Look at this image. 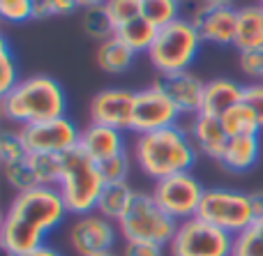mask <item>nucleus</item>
<instances>
[{
	"label": "nucleus",
	"instance_id": "nucleus-24",
	"mask_svg": "<svg viewBox=\"0 0 263 256\" xmlns=\"http://www.w3.org/2000/svg\"><path fill=\"white\" fill-rule=\"evenodd\" d=\"M81 28L90 40L97 42V44L116 37V26H114V21H111V16L106 14L104 5L81 9Z\"/></svg>",
	"mask_w": 263,
	"mask_h": 256
},
{
	"label": "nucleus",
	"instance_id": "nucleus-27",
	"mask_svg": "<svg viewBox=\"0 0 263 256\" xmlns=\"http://www.w3.org/2000/svg\"><path fill=\"white\" fill-rule=\"evenodd\" d=\"M40 187H58L63 175V155H28Z\"/></svg>",
	"mask_w": 263,
	"mask_h": 256
},
{
	"label": "nucleus",
	"instance_id": "nucleus-11",
	"mask_svg": "<svg viewBox=\"0 0 263 256\" xmlns=\"http://www.w3.org/2000/svg\"><path fill=\"white\" fill-rule=\"evenodd\" d=\"M118 235L120 231L116 222L102 217L100 212H88V215L74 217L67 240L77 256H95L114 252Z\"/></svg>",
	"mask_w": 263,
	"mask_h": 256
},
{
	"label": "nucleus",
	"instance_id": "nucleus-18",
	"mask_svg": "<svg viewBox=\"0 0 263 256\" xmlns=\"http://www.w3.org/2000/svg\"><path fill=\"white\" fill-rule=\"evenodd\" d=\"M261 157V139L259 134H247V136H231L224 148L217 164L229 173H247L259 164Z\"/></svg>",
	"mask_w": 263,
	"mask_h": 256
},
{
	"label": "nucleus",
	"instance_id": "nucleus-19",
	"mask_svg": "<svg viewBox=\"0 0 263 256\" xmlns=\"http://www.w3.org/2000/svg\"><path fill=\"white\" fill-rule=\"evenodd\" d=\"M242 92H245V86L238 83V81H233V78H213V81L205 83L201 113L222 118L229 109H233V106L240 104Z\"/></svg>",
	"mask_w": 263,
	"mask_h": 256
},
{
	"label": "nucleus",
	"instance_id": "nucleus-22",
	"mask_svg": "<svg viewBox=\"0 0 263 256\" xmlns=\"http://www.w3.org/2000/svg\"><path fill=\"white\" fill-rule=\"evenodd\" d=\"M134 194L136 192L129 187V183H106L100 194L95 212H100L102 217H106L111 222H118L129 208Z\"/></svg>",
	"mask_w": 263,
	"mask_h": 256
},
{
	"label": "nucleus",
	"instance_id": "nucleus-45",
	"mask_svg": "<svg viewBox=\"0 0 263 256\" xmlns=\"http://www.w3.org/2000/svg\"><path fill=\"white\" fill-rule=\"evenodd\" d=\"M259 3H261V5H263V0H259Z\"/></svg>",
	"mask_w": 263,
	"mask_h": 256
},
{
	"label": "nucleus",
	"instance_id": "nucleus-30",
	"mask_svg": "<svg viewBox=\"0 0 263 256\" xmlns=\"http://www.w3.org/2000/svg\"><path fill=\"white\" fill-rule=\"evenodd\" d=\"M18 81H21L18 78V63L12 53L7 37L3 35L0 37V95L9 92Z\"/></svg>",
	"mask_w": 263,
	"mask_h": 256
},
{
	"label": "nucleus",
	"instance_id": "nucleus-25",
	"mask_svg": "<svg viewBox=\"0 0 263 256\" xmlns=\"http://www.w3.org/2000/svg\"><path fill=\"white\" fill-rule=\"evenodd\" d=\"M141 16L159 30L182 18V7L178 0H141Z\"/></svg>",
	"mask_w": 263,
	"mask_h": 256
},
{
	"label": "nucleus",
	"instance_id": "nucleus-38",
	"mask_svg": "<svg viewBox=\"0 0 263 256\" xmlns=\"http://www.w3.org/2000/svg\"><path fill=\"white\" fill-rule=\"evenodd\" d=\"M120 256H166V252H164V245L139 243V240H125Z\"/></svg>",
	"mask_w": 263,
	"mask_h": 256
},
{
	"label": "nucleus",
	"instance_id": "nucleus-43",
	"mask_svg": "<svg viewBox=\"0 0 263 256\" xmlns=\"http://www.w3.org/2000/svg\"><path fill=\"white\" fill-rule=\"evenodd\" d=\"M178 3H180V7H182V9H185V7H187V5L196 3V0H178Z\"/></svg>",
	"mask_w": 263,
	"mask_h": 256
},
{
	"label": "nucleus",
	"instance_id": "nucleus-14",
	"mask_svg": "<svg viewBox=\"0 0 263 256\" xmlns=\"http://www.w3.org/2000/svg\"><path fill=\"white\" fill-rule=\"evenodd\" d=\"M150 86H155L159 92H164L173 102V106L178 109V113L182 118H194V115L201 113L205 83L194 72H190V69H185V72L155 74Z\"/></svg>",
	"mask_w": 263,
	"mask_h": 256
},
{
	"label": "nucleus",
	"instance_id": "nucleus-8",
	"mask_svg": "<svg viewBox=\"0 0 263 256\" xmlns=\"http://www.w3.org/2000/svg\"><path fill=\"white\" fill-rule=\"evenodd\" d=\"M236 235L222 231L219 226L192 217L178 224L176 235L168 243L171 256H233Z\"/></svg>",
	"mask_w": 263,
	"mask_h": 256
},
{
	"label": "nucleus",
	"instance_id": "nucleus-21",
	"mask_svg": "<svg viewBox=\"0 0 263 256\" xmlns=\"http://www.w3.org/2000/svg\"><path fill=\"white\" fill-rule=\"evenodd\" d=\"M136 58V51L129 49L120 37H111V40L97 44L95 51V63L102 72L106 74H123L132 67Z\"/></svg>",
	"mask_w": 263,
	"mask_h": 256
},
{
	"label": "nucleus",
	"instance_id": "nucleus-5",
	"mask_svg": "<svg viewBox=\"0 0 263 256\" xmlns=\"http://www.w3.org/2000/svg\"><path fill=\"white\" fill-rule=\"evenodd\" d=\"M201 44L203 40L194 28V23L187 18H178V21L159 28L157 37L145 55H148L150 65L157 69V74L185 72L199 58Z\"/></svg>",
	"mask_w": 263,
	"mask_h": 256
},
{
	"label": "nucleus",
	"instance_id": "nucleus-35",
	"mask_svg": "<svg viewBox=\"0 0 263 256\" xmlns=\"http://www.w3.org/2000/svg\"><path fill=\"white\" fill-rule=\"evenodd\" d=\"M0 16L7 23H26L32 18V0H0Z\"/></svg>",
	"mask_w": 263,
	"mask_h": 256
},
{
	"label": "nucleus",
	"instance_id": "nucleus-33",
	"mask_svg": "<svg viewBox=\"0 0 263 256\" xmlns=\"http://www.w3.org/2000/svg\"><path fill=\"white\" fill-rule=\"evenodd\" d=\"M104 9L111 16V21H114L116 30H118L125 23L141 16V0H106Z\"/></svg>",
	"mask_w": 263,
	"mask_h": 256
},
{
	"label": "nucleus",
	"instance_id": "nucleus-20",
	"mask_svg": "<svg viewBox=\"0 0 263 256\" xmlns=\"http://www.w3.org/2000/svg\"><path fill=\"white\" fill-rule=\"evenodd\" d=\"M238 51L263 49V5H242L238 7L236 42Z\"/></svg>",
	"mask_w": 263,
	"mask_h": 256
},
{
	"label": "nucleus",
	"instance_id": "nucleus-32",
	"mask_svg": "<svg viewBox=\"0 0 263 256\" xmlns=\"http://www.w3.org/2000/svg\"><path fill=\"white\" fill-rule=\"evenodd\" d=\"M23 157H28V150L21 139V132L18 129H3V134H0V164H14Z\"/></svg>",
	"mask_w": 263,
	"mask_h": 256
},
{
	"label": "nucleus",
	"instance_id": "nucleus-1",
	"mask_svg": "<svg viewBox=\"0 0 263 256\" xmlns=\"http://www.w3.org/2000/svg\"><path fill=\"white\" fill-rule=\"evenodd\" d=\"M69 210L58 187H35L12 199L0 224V247L7 256H23L46 245V238L67 220Z\"/></svg>",
	"mask_w": 263,
	"mask_h": 256
},
{
	"label": "nucleus",
	"instance_id": "nucleus-4",
	"mask_svg": "<svg viewBox=\"0 0 263 256\" xmlns=\"http://www.w3.org/2000/svg\"><path fill=\"white\" fill-rule=\"evenodd\" d=\"M104 185L106 183L100 164L92 157H88L81 148H74L63 155V175L58 183V192L69 215L79 217L95 212Z\"/></svg>",
	"mask_w": 263,
	"mask_h": 256
},
{
	"label": "nucleus",
	"instance_id": "nucleus-26",
	"mask_svg": "<svg viewBox=\"0 0 263 256\" xmlns=\"http://www.w3.org/2000/svg\"><path fill=\"white\" fill-rule=\"evenodd\" d=\"M219 120H222V125H224V129H227L229 136H247V134H261V127H259V123H256L254 113H252V111L247 109L242 102H240L238 106H233V109H229Z\"/></svg>",
	"mask_w": 263,
	"mask_h": 256
},
{
	"label": "nucleus",
	"instance_id": "nucleus-17",
	"mask_svg": "<svg viewBox=\"0 0 263 256\" xmlns=\"http://www.w3.org/2000/svg\"><path fill=\"white\" fill-rule=\"evenodd\" d=\"M79 148L86 152L88 157L102 164L106 160L127 152V136L123 129H114V127H104V125H88L81 132V141Z\"/></svg>",
	"mask_w": 263,
	"mask_h": 256
},
{
	"label": "nucleus",
	"instance_id": "nucleus-10",
	"mask_svg": "<svg viewBox=\"0 0 263 256\" xmlns=\"http://www.w3.org/2000/svg\"><path fill=\"white\" fill-rule=\"evenodd\" d=\"M18 132L26 143L28 155H65L79 148V141H81V129L67 115L26 125V127H18Z\"/></svg>",
	"mask_w": 263,
	"mask_h": 256
},
{
	"label": "nucleus",
	"instance_id": "nucleus-39",
	"mask_svg": "<svg viewBox=\"0 0 263 256\" xmlns=\"http://www.w3.org/2000/svg\"><path fill=\"white\" fill-rule=\"evenodd\" d=\"M23 256H65L63 252H58L55 247H51V245H42V247L32 249V252L23 254Z\"/></svg>",
	"mask_w": 263,
	"mask_h": 256
},
{
	"label": "nucleus",
	"instance_id": "nucleus-13",
	"mask_svg": "<svg viewBox=\"0 0 263 256\" xmlns=\"http://www.w3.org/2000/svg\"><path fill=\"white\" fill-rule=\"evenodd\" d=\"M180 118L182 115L178 113L173 102L164 92H159L155 86L136 90L134 123H132V132H136V136L180 125Z\"/></svg>",
	"mask_w": 263,
	"mask_h": 256
},
{
	"label": "nucleus",
	"instance_id": "nucleus-31",
	"mask_svg": "<svg viewBox=\"0 0 263 256\" xmlns=\"http://www.w3.org/2000/svg\"><path fill=\"white\" fill-rule=\"evenodd\" d=\"M77 9H81L77 0H32V18H37V21L69 16Z\"/></svg>",
	"mask_w": 263,
	"mask_h": 256
},
{
	"label": "nucleus",
	"instance_id": "nucleus-23",
	"mask_svg": "<svg viewBox=\"0 0 263 256\" xmlns=\"http://www.w3.org/2000/svg\"><path fill=\"white\" fill-rule=\"evenodd\" d=\"M116 37H120L136 53H148V49L153 46L155 37H157V28L150 21H145L143 16H139V18H134V21L125 23L123 28H118Z\"/></svg>",
	"mask_w": 263,
	"mask_h": 256
},
{
	"label": "nucleus",
	"instance_id": "nucleus-37",
	"mask_svg": "<svg viewBox=\"0 0 263 256\" xmlns=\"http://www.w3.org/2000/svg\"><path fill=\"white\" fill-rule=\"evenodd\" d=\"M242 104L254 113L256 123H259L263 132V83H247L245 92H242Z\"/></svg>",
	"mask_w": 263,
	"mask_h": 256
},
{
	"label": "nucleus",
	"instance_id": "nucleus-42",
	"mask_svg": "<svg viewBox=\"0 0 263 256\" xmlns=\"http://www.w3.org/2000/svg\"><path fill=\"white\" fill-rule=\"evenodd\" d=\"M77 3L81 9H88V7H100V5H104L106 0H77Z\"/></svg>",
	"mask_w": 263,
	"mask_h": 256
},
{
	"label": "nucleus",
	"instance_id": "nucleus-9",
	"mask_svg": "<svg viewBox=\"0 0 263 256\" xmlns=\"http://www.w3.org/2000/svg\"><path fill=\"white\" fill-rule=\"evenodd\" d=\"M203 194H205L203 183L192 171L168 175V178L155 183L153 187V196L166 210V215H171L178 224L199 215Z\"/></svg>",
	"mask_w": 263,
	"mask_h": 256
},
{
	"label": "nucleus",
	"instance_id": "nucleus-46",
	"mask_svg": "<svg viewBox=\"0 0 263 256\" xmlns=\"http://www.w3.org/2000/svg\"><path fill=\"white\" fill-rule=\"evenodd\" d=\"M261 83H263V81H261Z\"/></svg>",
	"mask_w": 263,
	"mask_h": 256
},
{
	"label": "nucleus",
	"instance_id": "nucleus-12",
	"mask_svg": "<svg viewBox=\"0 0 263 256\" xmlns=\"http://www.w3.org/2000/svg\"><path fill=\"white\" fill-rule=\"evenodd\" d=\"M182 18L194 23L201 40L217 46H233L238 26V7H205L199 0L182 9Z\"/></svg>",
	"mask_w": 263,
	"mask_h": 256
},
{
	"label": "nucleus",
	"instance_id": "nucleus-29",
	"mask_svg": "<svg viewBox=\"0 0 263 256\" xmlns=\"http://www.w3.org/2000/svg\"><path fill=\"white\" fill-rule=\"evenodd\" d=\"M233 256H263V217H259L240 235H236Z\"/></svg>",
	"mask_w": 263,
	"mask_h": 256
},
{
	"label": "nucleus",
	"instance_id": "nucleus-28",
	"mask_svg": "<svg viewBox=\"0 0 263 256\" xmlns=\"http://www.w3.org/2000/svg\"><path fill=\"white\" fill-rule=\"evenodd\" d=\"M3 175H5V180H7L9 187L16 189V194L40 187L37 175H35L32 164H30V157H23V160L14 162V164H5L3 166Z\"/></svg>",
	"mask_w": 263,
	"mask_h": 256
},
{
	"label": "nucleus",
	"instance_id": "nucleus-2",
	"mask_svg": "<svg viewBox=\"0 0 263 256\" xmlns=\"http://www.w3.org/2000/svg\"><path fill=\"white\" fill-rule=\"evenodd\" d=\"M196 160H199V150L194 148L182 125L139 134L134 141V162L141 173L153 183H159L176 173H187L194 169Z\"/></svg>",
	"mask_w": 263,
	"mask_h": 256
},
{
	"label": "nucleus",
	"instance_id": "nucleus-7",
	"mask_svg": "<svg viewBox=\"0 0 263 256\" xmlns=\"http://www.w3.org/2000/svg\"><path fill=\"white\" fill-rule=\"evenodd\" d=\"M196 217L219 226L222 231H227V233H231V235H240L242 231L250 229L256 222L252 196L247 192L231 189V187L205 189Z\"/></svg>",
	"mask_w": 263,
	"mask_h": 256
},
{
	"label": "nucleus",
	"instance_id": "nucleus-44",
	"mask_svg": "<svg viewBox=\"0 0 263 256\" xmlns=\"http://www.w3.org/2000/svg\"><path fill=\"white\" fill-rule=\"evenodd\" d=\"M95 256H118V254H114V252H106V254H95Z\"/></svg>",
	"mask_w": 263,
	"mask_h": 256
},
{
	"label": "nucleus",
	"instance_id": "nucleus-34",
	"mask_svg": "<svg viewBox=\"0 0 263 256\" xmlns=\"http://www.w3.org/2000/svg\"><path fill=\"white\" fill-rule=\"evenodd\" d=\"M129 155L123 152V155L114 157V160H106L100 164V171L104 175V183H127L129 178Z\"/></svg>",
	"mask_w": 263,
	"mask_h": 256
},
{
	"label": "nucleus",
	"instance_id": "nucleus-40",
	"mask_svg": "<svg viewBox=\"0 0 263 256\" xmlns=\"http://www.w3.org/2000/svg\"><path fill=\"white\" fill-rule=\"evenodd\" d=\"M250 196H252V206H254V215H256V220H259V217H263V189L252 192Z\"/></svg>",
	"mask_w": 263,
	"mask_h": 256
},
{
	"label": "nucleus",
	"instance_id": "nucleus-15",
	"mask_svg": "<svg viewBox=\"0 0 263 256\" xmlns=\"http://www.w3.org/2000/svg\"><path fill=\"white\" fill-rule=\"evenodd\" d=\"M134 102L136 92L125 90V88H104L95 92L90 100V106H88L90 123L127 132L134 123Z\"/></svg>",
	"mask_w": 263,
	"mask_h": 256
},
{
	"label": "nucleus",
	"instance_id": "nucleus-6",
	"mask_svg": "<svg viewBox=\"0 0 263 256\" xmlns=\"http://www.w3.org/2000/svg\"><path fill=\"white\" fill-rule=\"evenodd\" d=\"M118 231L125 240H139V243H155L166 247L173 240L178 222L166 215L153 192H136L129 208L118 222Z\"/></svg>",
	"mask_w": 263,
	"mask_h": 256
},
{
	"label": "nucleus",
	"instance_id": "nucleus-16",
	"mask_svg": "<svg viewBox=\"0 0 263 256\" xmlns=\"http://www.w3.org/2000/svg\"><path fill=\"white\" fill-rule=\"evenodd\" d=\"M182 127L187 129V134H190L194 148L199 150V155H205L213 162H219L229 139H231L227 134V129H224L222 120L215 118V115L199 113L194 118H190V123L182 125Z\"/></svg>",
	"mask_w": 263,
	"mask_h": 256
},
{
	"label": "nucleus",
	"instance_id": "nucleus-41",
	"mask_svg": "<svg viewBox=\"0 0 263 256\" xmlns=\"http://www.w3.org/2000/svg\"><path fill=\"white\" fill-rule=\"evenodd\" d=\"M199 3L205 7H233L236 0H199Z\"/></svg>",
	"mask_w": 263,
	"mask_h": 256
},
{
	"label": "nucleus",
	"instance_id": "nucleus-3",
	"mask_svg": "<svg viewBox=\"0 0 263 256\" xmlns=\"http://www.w3.org/2000/svg\"><path fill=\"white\" fill-rule=\"evenodd\" d=\"M0 111L7 123L18 127L63 118L67 113V92L49 74H32L0 95Z\"/></svg>",
	"mask_w": 263,
	"mask_h": 256
},
{
	"label": "nucleus",
	"instance_id": "nucleus-36",
	"mask_svg": "<svg viewBox=\"0 0 263 256\" xmlns=\"http://www.w3.org/2000/svg\"><path fill=\"white\" fill-rule=\"evenodd\" d=\"M238 65H240L242 74L252 78V83L263 81V49H252V51H240L238 55Z\"/></svg>",
	"mask_w": 263,
	"mask_h": 256
}]
</instances>
